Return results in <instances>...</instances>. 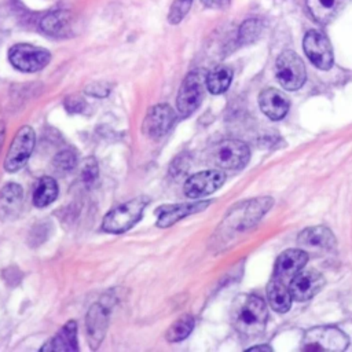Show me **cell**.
I'll return each mask as SVG.
<instances>
[{
	"instance_id": "cell-1",
	"label": "cell",
	"mask_w": 352,
	"mask_h": 352,
	"mask_svg": "<svg viewBox=\"0 0 352 352\" xmlns=\"http://www.w3.org/2000/svg\"><path fill=\"white\" fill-rule=\"evenodd\" d=\"M267 315V305L261 297L239 296L232 304L231 322L239 334L256 337L265 329Z\"/></svg>"
},
{
	"instance_id": "cell-2",
	"label": "cell",
	"mask_w": 352,
	"mask_h": 352,
	"mask_svg": "<svg viewBox=\"0 0 352 352\" xmlns=\"http://www.w3.org/2000/svg\"><path fill=\"white\" fill-rule=\"evenodd\" d=\"M150 199L147 197H138L124 202L111 209L102 221V230L110 234H121L132 228L144 212Z\"/></svg>"
},
{
	"instance_id": "cell-3",
	"label": "cell",
	"mask_w": 352,
	"mask_h": 352,
	"mask_svg": "<svg viewBox=\"0 0 352 352\" xmlns=\"http://www.w3.org/2000/svg\"><path fill=\"white\" fill-rule=\"evenodd\" d=\"M206 88V74L202 70L190 72L177 92L176 106L182 117L191 116L201 104Z\"/></svg>"
},
{
	"instance_id": "cell-4",
	"label": "cell",
	"mask_w": 352,
	"mask_h": 352,
	"mask_svg": "<svg viewBox=\"0 0 352 352\" xmlns=\"http://www.w3.org/2000/svg\"><path fill=\"white\" fill-rule=\"evenodd\" d=\"M348 337L334 326H318L309 329L302 338L304 351H344Z\"/></svg>"
},
{
	"instance_id": "cell-5",
	"label": "cell",
	"mask_w": 352,
	"mask_h": 352,
	"mask_svg": "<svg viewBox=\"0 0 352 352\" xmlns=\"http://www.w3.org/2000/svg\"><path fill=\"white\" fill-rule=\"evenodd\" d=\"M8 60L15 69L21 72L34 73L44 69L50 63L51 54L45 48L19 43L10 48Z\"/></svg>"
},
{
	"instance_id": "cell-6",
	"label": "cell",
	"mask_w": 352,
	"mask_h": 352,
	"mask_svg": "<svg viewBox=\"0 0 352 352\" xmlns=\"http://www.w3.org/2000/svg\"><path fill=\"white\" fill-rule=\"evenodd\" d=\"M275 76L283 88L296 91L305 82L307 73L304 62L294 51L286 50L276 59Z\"/></svg>"
},
{
	"instance_id": "cell-7",
	"label": "cell",
	"mask_w": 352,
	"mask_h": 352,
	"mask_svg": "<svg viewBox=\"0 0 352 352\" xmlns=\"http://www.w3.org/2000/svg\"><path fill=\"white\" fill-rule=\"evenodd\" d=\"M210 155L212 161L219 168L239 169L248 164L250 151L243 142L236 139H226L214 146Z\"/></svg>"
},
{
	"instance_id": "cell-8",
	"label": "cell",
	"mask_w": 352,
	"mask_h": 352,
	"mask_svg": "<svg viewBox=\"0 0 352 352\" xmlns=\"http://www.w3.org/2000/svg\"><path fill=\"white\" fill-rule=\"evenodd\" d=\"M36 135L32 126H22L18 129L12 139L10 150L4 161V169L7 172H16L25 166L33 148H34Z\"/></svg>"
},
{
	"instance_id": "cell-9",
	"label": "cell",
	"mask_w": 352,
	"mask_h": 352,
	"mask_svg": "<svg viewBox=\"0 0 352 352\" xmlns=\"http://www.w3.org/2000/svg\"><path fill=\"white\" fill-rule=\"evenodd\" d=\"M175 122H176L175 110L169 104L161 103V104L153 106L148 110L143 121L142 131L144 132L146 136L151 139H160L172 129Z\"/></svg>"
},
{
	"instance_id": "cell-10",
	"label": "cell",
	"mask_w": 352,
	"mask_h": 352,
	"mask_svg": "<svg viewBox=\"0 0 352 352\" xmlns=\"http://www.w3.org/2000/svg\"><path fill=\"white\" fill-rule=\"evenodd\" d=\"M304 51L309 60L322 70L333 66V51L329 38L319 30H309L304 37Z\"/></svg>"
},
{
	"instance_id": "cell-11",
	"label": "cell",
	"mask_w": 352,
	"mask_h": 352,
	"mask_svg": "<svg viewBox=\"0 0 352 352\" xmlns=\"http://www.w3.org/2000/svg\"><path fill=\"white\" fill-rule=\"evenodd\" d=\"M226 180V175L217 169L198 172L184 183V194L188 198H201L219 190Z\"/></svg>"
},
{
	"instance_id": "cell-12",
	"label": "cell",
	"mask_w": 352,
	"mask_h": 352,
	"mask_svg": "<svg viewBox=\"0 0 352 352\" xmlns=\"http://www.w3.org/2000/svg\"><path fill=\"white\" fill-rule=\"evenodd\" d=\"M110 319V307L96 302L91 305L85 318V333L91 349H98L102 344Z\"/></svg>"
},
{
	"instance_id": "cell-13",
	"label": "cell",
	"mask_w": 352,
	"mask_h": 352,
	"mask_svg": "<svg viewBox=\"0 0 352 352\" xmlns=\"http://www.w3.org/2000/svg\"><path fill=\"white\" fill-rule=\"evenodd\" d=\"M324 285V278L314 270L298 271L289 283L293 300L305 301L312 298Z\"/></svg>"
},
{
	"instance_id": "cell-14",
	"label": "cell",
	"mask_w": 352,
	"mask_h": 352,
	"mask_svg": "<svg viewBox=\"0 0 352 352\" xmlns=\"http://www.w3.org/2000/svg\"><path fill=\"white\" fill-rule=\"evenodd\" d=\"M308 260V254L300 249H287L280 253L275 261L274 276L278 280L290 283L293 276L302 270Z\"/></svg>"
},
{
	"instance_id": "cell-15",
	"label": "cell",
	"mask_w": 352,
	"mask_h": 352,
	"mask_svg": "<svg viewBox=\"0 0 352 352\" xmlns=\"http://www.w3.org/2000/svg\"><path fill=\"white\" fill-rule=\"evenodd\" d=\"M210 201H197V202H183V204H175L168 206H161L157 219V226L161 228H166L182 220L183 217L201 212L206 206H209Z\"/></svg>"
},
{
	"instance_id": "cell-16",
	"label": "cell",
	"mask_w": 352,
	"mask_h": 352,
	"mask_svg": "<svg viewBox=\"0 0 352 352\" xmlns=\"http://www.w3.org/2000/svg\"><path fill=\"white\" fill-rule=\"evenodd\" d=\"M23 205V190L16 183H7L0 191V219L14 220L19 216Z\"/></svg>"
},
{
	"instance_id": "cell-17",
	"label": "cell",
	"mask_w": 352,
	"mask_h": 352,
	"mask_svg": "<svg viewBox=\"0 0 352 352\" xmlns=\"http://www.w3.org/2000/svg\"><path fill=\"white\" fill-rule=\"evenodd\" d=\"M73 26V15L67 10H56L44 15L40 21V29L51 37H66Z\"/></svg>"
},
{
	"instance_id": "cell-18",
	"label": "cell",
	"mask_w": 352,
	"mask_h": 352,
	"mask_svg": "<svg viewBox=\"0 0 352 352\" xmlns=\"http://www.w3.org/2000/svg\"><path fill=\"white\" fill-rule=\"evenodd\" d=\"M258 103L263 113L271 120H280L289 110L287 98L275 88H267L260 92Z\"/></svg>"
},
{
	"instance_id": "cell-19",
	"label": "cell",
	"mask_w": 352,
	"mask_h": 352,
	"mask_svg": "<svg viewBox=\"0 0 352 352\" xmlns=\"http://www.w3.org/2000/svg\"><path fill=\"white\" fill-rule=\"evenodd\" d=\"M41 351H56V352H76L78 351L77 344V323L69 320L65 326L41 348Z\"/></svg>"
},
{
	"instance_id": "cell-20",
	"label": "cell",
	"mask_w": 352,
	"mask_h": 352,
	"mask_svg": "<svg viewBox=\"0 0 352 352\" xmlns=\"http://www.w3.org/2000/svg\"><path fill=\"white\" fill-rule=\"evenodd\" d=\"M346 3L348 0H307V7L318 23L326 25L342 11Z\"/></svg>"
},
{
	"instance_id": "cell-21",
	"label": "cell",
	"mask_w": 352,
	"mask_h": 352,
	"mask_svg": "<svg viewBox=\"0 0 352 352\" xmlns=\"http://www.w3.org/2000/svg\"><path fill=\"white\" fill-rule=\"evenodd\" d=\"M297 241L309 248H320V249H331L336 245V238L333 232L324 226H315L305 228L297 236Z\"/></svg>"
},
{
	"instance_id": "cell-22",
	"label": "cell",
	"mask_w": 352,
	"mask_h": 352,
	"mask_svg": "<svg viewBox=\"0 0 352 352\" xmlns=\"http://www.w3.org/2000/svg\"><path fill=\"white\" fill-rule=\"evenodd\" d=\"M267 297L276 312H287L292 307V293L289 285L272 278L267 286Z\"/></svg>"
},
{
	"instance_id": "cell-23",
	"label": "cell",
	"mask_w": 352,
	"mask_h": 352,
	"mask_svg": "<svg viewBox=\"0 0 352 352\" xmlns=\"http://www.w3.org/2000/svg\"><path fill=\"white\" fill-rule=\"evenodd\" d=\"M58 183L51 176H43L34 186L33 204L37 208H45L52 204L58 197Z\"/></svg>"
},
{
	"instance_id": "cell-24",
	"label": "cell",
	"mask_w": 352,
	"mask_h": 352,
	"mask_svg": "<svg viewBox=\"0 0 352 352\" xmlns=\"http://www.w3.org/2000/svg\"><path fill=\"white\" fill-rule=\"evenodd\" d=\"M231 80L232 70L226 65H220L206 74V88L210 94L220 95L228 89Z\"/></svg>"
},
{
	"instance_id": "cell-25",
	"label": "cell",
	"mask_w": 352,
	"mask_h": 352,
	"mask_svg": "<svg viewBox=\"0 0 352 352\" xmlns=\"http://www.w3.org/2000/svg\"><path fill=\"white\" fill-rule=\"evenodd\" d=\"M194 329V318L191 315H183L175 320L166 330L165 338L169 342H179L190 336Z\"/></svg>"
},
{
	"instance_id": "cell-26",
	"label": "cell",
	"mask_w": 352,
	"mask_h": 352,
	"mask_svg": "<svg viewBox=\"0 0 352 352\" xmlns=\"http://www.w3.org/2000/svg\"><path fill=\"white\" fill-rule=\"evenodd\" d=\"M261 30H263V22L260 19L257 18L246 19L239 28V34H238L239 43L249 44L254 41L260 36Z\"/></svg>"
},
{
	"instance_id": "cell-27",
	"label": "cell",
	"mask_w": 352,
	"mask_h": 352,
	"mask_svg": "<svg viewBox=\"0 0 352 352\" xmlns=\"http://www.w3.org/2000/svg\"><path fill=\"white\" fill-rule=\"evenodd\" d=\"M77 165V155L70 150L59 151L54 158V168L60 173H67Z\"/></svg>"
},
{
	"instance_id": "cell-28",
	"label": "cell",
	"mask_w": 352,
	"mask_h": 352,
	"mask_svg": "<svg viewBox=\"0 0 352 352\" xmlns=\"http://www.w3.org/2000/svg\"><path fill=\"white\" fill-rule=\"evenodd\" d=\"M191 4L192 0H173L168 14V22L172 25H177L187 15Z\"/></svg>"
},
{
	"instance_id": "cell-29",
	"label": "cell",
	"mask_w": 352,
	"mask_h": 352,
	"mask_svg": "<svg viewBox=\"0 0 352 352\" xmlns=\"http://www.w3.org/2000/svg\"><path fill=\"white\" fill-rule=\"evenodd\" d=\"M98 175H99V168H98V162L94 157H88L85 161H84V165H82V169H81V180L85 186L91 187L96 179H98Z\"/></svg>"
},
{
	"instance_id": "cell-30",
	"label": "cell",
	"mask_w": 352,
	"mask_h": 352,
	"mask_svg": "<svg viewBox=\"0 0 352 352\" xmlns=\"http://www.w3.org/2000/svg\"><path fill=\"white\" fill-rule=\"evenodd\" d=\"M84 106H85V102L81 98H78V96H69L65 100V107L69 111H73V113L81 111L84 109Z\"/></svg>"
},
{
	"instance_id": "cell-31",
	"label": "cell",
	"mask_w": 352,
	"mask_h": 352,
	"mask_svg": "<svg viewBox=\"0 0 352 352\" xmlns=\"http://www.w3.org/2000/svg\"><path fill=\"white\" fill-rule=\"evenodd\" d=\"M202 4L208 8H216V10H221V8H227L230 6L231 0H201Z\"/></svg>"
},
{
	"instance_id": "cell-32",
	"label": "cell",
	"mask_w": 352,
	"mask_h": 352,
	"mask_svg": "<svg viewBox=\"0 0 352 352\" xmlns=\"http://www.w3.org/2000/svg\"><path fill=\"white\" fill-rule=\"evenodd\" d=\"M257 349H261V351H272L271 346H268V345H254V346L249 348V351H257Z\"/></svg>"
},
{
	"instance_id": "cell-33",
	"label": "cell",
	"mask_w": 352,
	"mask_h": 352,
	"mask_svg": "<svg viewBox=\"0 0 352 352\" xmlns=\"http://www.w3.org/2000/svg\"><path fill=\"white\" fill-rule=\"evenodd\" d=\"M4 132H6V125L0 121V148H1V143L4 139Z\"/></svg>"
}]
</instances>
